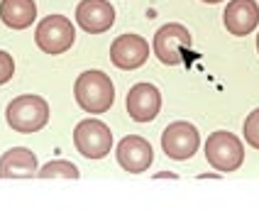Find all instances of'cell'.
<instances>
[{
    "label": "cell",
    "mask_w": 259,
    "mask_h": 220,
    "mask_svg": "<svg viewBox=\"0 0 259 220\" xmlns=\"http://www.w3.org/2000/svg\"><path fill=\"white\" fill-rule=\"evenodd\" d=\"M13 73H15L13 57H10L8 52H3V49H0V86H3V83H8V81L13 78Z\"/></svg>",
    "instance_id": "e0dca14e"
},
{
    "label": "cell",
    "mask_w": 259,
    "mask_h": 220,
    "mask_svg": "<svg viewBox=\"0 0 259 220\" xmlns=\"http://www.w3.org/2000/svg\"><path fill=\"white\" fill-rule=\"evenodd\" d=\"M76 103L91 113V115H103L113 108L115 103V86L110 81V76L103 71H83L76 78L73 86Z\"/></svg>",
    "instance_id": "6da1fadb"
},
{
    "label": "cell",
    "mask_w": 259,
    "mask_h": 220,
    "mask_svg": "<svg viewBox=\"0 0 259 220\" xmlns=\"http://www.w3.org/2000/svg\"><path fill=\"white\" fill-rule=\"evenodd\" d=\"M203 3H220V0H203Z\"/></svg>",
    "instance_id": "ac0fdd59"
},
{
    "label": "cell",
    "mask_w": 259,
    "mask_h": 220,
    "mask_svg": "<svg viewBox=\"0 0 259 220\" xmlns=\"http://www.w3.org/2000/svg\"><path fill=\"white\" fill-rule=\"evenodd\" d=\"M149 59V42L140 34H120L110 44V61L122 71L140 69Z\"/></svg>",
    "instance_id": "ba28073f"
},
{
    "label": "cell",
    "mask_w": 259,
    "mask_h": 220,
    "mask_svg": "<svg viewBox=\"0 0 259 220\" xmlns=\"http://www.w3.org/2000/svg\"><path fill=\"white\" fill-rule=\"evenodd\" d=\"M37 17L34 0H3L0 3V20L10 29H27Z\"/></svg>",
    "instance_id": "5bb4252c"
},
{
    "label": "cell",
    "mask_w": 259,
    "mask_h": 220,
    "mask_svg": "<svg viewBox=\"0 0 259 220\" xmlns=\"http://www.w3.org/2000/svg\"><path fill=\"white\" fill-rule=\"evenodd\" d=\"M154 161L152 145L140 137V135H130L117 145V164L130 171V174H144Z\"/></svg>",
    "instance_id": "30bf717a"
},
{
    "label": "cell",
    "mask_w": 259,
    "mask_h": 220,
    "mask_svg": "<svg viewBox=\"0 0 259 220\" xmlns=\"http://www.w3.org/2000/svg\"><path fill=\"white\" fill-rule=\"evenodd\" d=\"M5 117L15 132L32 135V132H39L42 127H47L49 105L39 96H20V98H13V103L8 105Z\"/></svg>",
    "instance_id": "7a4b0ae2"
},
{
    "label": "cell",
    "mask_w": 259,
    "mask_h": 220,
    "mask_svg": "<svg viewBox=\"0 0 259 220\" xmlns=\"http://www.w3.org/2000/svg\"><path fill=\"white\" fill-rule=\"evenodd\" d=\"M225 29L235 37H247L259 25V5L257 0H230L223 13Z\"/></svg>",
    "instance_id": "7c38bea8"
},
{
    "label": "cell",
    "mask_w": 259,
    "mask_h": 220,
    "mask_svg": "<svg viewBox=\"0 0 259 220\" xmlns=\"http://www.w3.org/2000/svg\"><path fill=\"white\" fill-rule=\"evenodd\" d=\"M73 145L88 159H103V157L110 154V147H113L110 127L96 117L81 120L73 127Z\"/></svg>",
    "instance_id": "5b68a950"
},
{
    "label": "cell",
    "mask_w": 259,
    "mask_h": 220,
    "mask_svg": "<svg viewBox=\"0 0 259 220\" xmlns=\"http://www.w3.org/2000/svg\"><path fill=\"white\" fill-rule=\"evenodd\" d=\"M76 29L71 20L64 15H49L34 29V44L42 49L44 54H64L73 47Z\"/></svg>",
    "instance_id": "277c9868"
},
{
    "label": "cell",
    "mask_w": 259,
    "mask_h": 220,
    "mask_svg": "<svg viewBox=\"0 0 259 220\" xmlns=\"http://www.w3.org/2000/svg\"><path fill=\"white\" fill-rule=\"evenodd\" d=\"M191 47V32L179 22H169L154 34V54L161 64L176 66L184 61V52Z\"/></svg>",
    "instance_id": "52a82bcc"
},
{
    "label": "cell",
    "mask_w": 259,
    "mask_h": 220,
    "mask_svg": "<svg viewBox=\"0 0 259 220\" xmlns=\"http://www.w3.org/2000/svg\"><path fill=\"white\" fill-rule=\"evenodd\" d=\"M205 159L218 171H237L245 161V147L232 132L218 130L205 142Z\"/></svg>",
    "instance_id": "3957f363"
},
{
    "label": "cell",
    "mask_w": 259,
    "mask_h": 220,
    "mask_svg": "<svg viewBox=\"0 0 259 220\" xmlns=\"http://www.w3.org/2000/svg\"><path fill=\"white\" fill-rule=\"evenodd\" d=\"M37 176V157L27 147H13L0 157V179H29Z\"/></svg>",
    "instance_id": "4fadbf2b"
},
{
    "label": "cell",
    "mask_w": 259,
    "mask_h": 220,
    "mask_svg": "<svg viewBox=\"0 0 259 220\" xmlns=\"http://www.w3.org/2000/svg\"><path fill=\"white\" fill-rule=\"evenodd\" d=\"M76 22L88 34H101L115 25V8L108 0H81L76 8Z\"/></svg>",
    "instance_id": "9c48e42d"
},
{
    "label": "cell",
    "mask_w": 259,
    "mask_h": 220,
    "mask_svg": "<svg viewBox=\"0 0 259 220\" xmlns=\"http://www.w3.org/2000/svg\"><path fill=\"white\" fill-rule=\"evenodd\" d=\"M39 179H78V166L66 159H54L37 171Z\"/></svg>",
    "instance_id": "9a60e30c"
},
{
    "label": "cell",
    "mask_w": 259,
    "mask_h": 220,
    "mask_svg": "<svg viewBox=\"0 0 259 220\" xmlns=\"http://www.w3.org/2000/svg\"><path fill=\"white\" fill-rule=\"evenodd\" d=\"M257 52H259V34H257Z\"/></svg>",
    "instance_id": "d6986e66"
},
{
    "label": "cell",
    "mask_w": 259,
    "mask_h": 220,
    "mask_svg": "<svg viewBox=\"0 0 259 220\" xmlns=\"http://www.w3.org/2000/svg\"><path fill=\"white\" fill-rule=\"evenodd\" d=\"M198 145H201V135L196 130V125L191 122H171L164 135H161V149L169 159L176 161H186L191 159L196 152H198Z\"/></svg>",
    "instance_id": "8992f818"
},
{
    "label": "cell",
    "mask_w": 259,
    "mask_h": 220,
    "mask_svg": "<svg viewBox=\"0 0 259 220\" xmlns=\"http://www.w3.org/2000/svg\"><path fill=\"white\" fill-rule=\"evenodd\" d=\"M242 132H245L247 145L254 147V149H259V108L257 110H252V113L247 115L245 125H242Z\"/></svg>",
    "instance_id": "2e32d148"
},
{
    "label": "cell",
    "mask_w": 259,
    "mask_h": 220,
    "mask_svg": "<svg viewBox=\"0 0 259 220\" xmlns=\"http://www.w3.org/2000/svg\"><path fill=\"white\" fill-rule=\"evenodd\" d=\"M161 110V93L152 83H137L127 93V113L135 122H152Z\"/></svg>",
    "instance_id": "8fae6325"
}]
</instances>
